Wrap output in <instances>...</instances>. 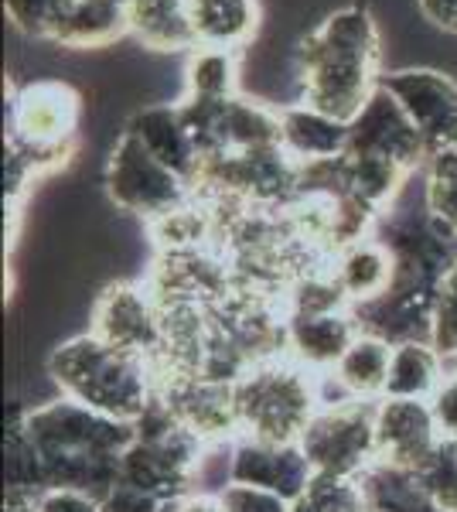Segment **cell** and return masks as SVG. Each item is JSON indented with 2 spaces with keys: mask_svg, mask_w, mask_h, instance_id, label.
<instances>
[{
  "mask_svg": "<svg viewBox=\"0 0 457 512\" xmlns=\"http://www.w3.org/2000/svg\"><path fill=\"white\" fill-rule=\"evenodd\" d=\"M18 420L41 461L45 489H79L99 502L116 489L123 451L137 437L134 424L96 414L69 396L24 410Z\"/></svg>",
  "mask_w": 457,
  "mask_h": 512,
  "instance_id": "6da1fadb",
  "label": "cell"
},
{
  "mask_svg": "<svg viewBox=\"0 0 457 512\" xmlns=\"http://www.w3.org/2000/svg\"><path fill=\"white\" fill-rule=\"evenodd\" d=\"M379 24L369 7L348 4L324 18L297 45L301 103L352 123L382 79Z\"/></svg>",
  "mask_w": 457,
  "mask_h": 512,
  "instance_id": "7a4b0ae2",
  "label": "cell"
},
{
  "mask_svg": "<svg viewBox=\"0 0 457 512\" xmlns=\"http://www.w3.org/2000/svg\"><path fill=\"white\" fill-rule=\"evenodd\" d=\"M48 376L62 396L127 424L144 417L157 396L151 362L116 349L93 332H82L58 345L48 355Z\"/></svg>",
  "mask_w": 457,
  "mask_h": 512,
  "instance_id": "3957f363",
  "label": "cell"
},
{
  "mask_svg": "<svg viewBox=\"0 0 457 512\" xmlns=\"http://www.w3.org/2000/svg\"><path fill=\"white\" fill-rule=\"evenodd\" d=\"M236 390L239 437L297 444L321 410L318 376L297 366L290 355H273L249 366L232 383Z\"/></svg>",
  "mask_w": 457,
  "mask_h": 512,
  "instance_id": "277c9868",
  "label": "cell"
},
{
  "mask_svg": "<svg viewBox=\"0 0 457 512\" xmlns=\"http://www.w3.org/2000/svg\"><path fill=\"white\" fill-rule=\"evenodd\" d=\"M82 96L62 79L24 82L11 96L7 117V144L38 168V175H52L65 168L79 144Z\"/></svg>",
  "mask_w": 457,
  "mask_h": 512,
  "instance_id": "5b68a950",
  "label": "cell"
},
{
  "mask_svg": "<svg viewBox=\"0 0 457 512\" xmlns=\"http://www.w3.org/2000/svg\"><path fill=\"white\" fill-rule=\"evenodd\" d=\"M301 451L311 461L314 478L359 482L376 465V403L328 400L301 434Z\"/></svg>",
  "mask_w": 457,
  "mask_h": 512,
  "instance_id": "8992f818",
  "label": "cell"
},
{
  "mask_svg": "<svg viewBox=\"0 0 457 512\" xmlns=\"http://www.w3.org/2000/svg\"><path fill=\"white\" fill-rule=\"evenodd\" d=\"M106 195L116 209L154 222L188 205L195 198V188L174 175L168 164L157 161L137 134L123 130L106 161Z\"/></svg>",
  "mask_w": 457,
  "mask_h": 512,
  "instance_id": "52a82bcc",
  "label": "cell"
},
{
  "mask_svg": "<svg viewBox=\"0 0 457 512\" xmlns=\"http://www.w3.org/2000/svg\"><path fill=\"white\" fill-rule=\"evenodd\" d=\"M89 332L116 349L140 355L154 369L164 355L161 304L151 287L134 284V280H116V284L103 287V294L93 304V315H89Z\"/></svg>",
  "mask_w": 457,
  "mask_h": 512,
  "instance_id": "ba28073f",
  "label": "cell"
},
{
  "mask_svg": "<svg viewBox=\"0 0 457 512\" xmlns=\"http://www.w3.org/2000/svg\"><path fill=\"white\" fill-rule=\"evenodd\" d=\"M379 86L400 99L406 117L423 137L427 154L447 151L457 144V79L440 69H396L382 72ZM427 158V161H430Z\"/></svg>",
  "mask_w": 457,
  "mask_h": 512,
  "instance_id": "9c48e42d",
  "label": "cell"
},
{
  "mask_svg": "<svg viewBox=\"0 0 457 512\" xmlns=\"http://www.w3.org/2000/svg\"><path fill=\"white\" fill-rule=\"evenodd\" d=\"M157 396L209 448L232 444L239 437L236 390H232V383H215V379L202 376H157Z\"/></svg>",
  "mask_w": 457,
  "mask_h": 512,
  "instance_id": "30bf717a",
  "label": "cell"
},
{
  "mask_svg": "<svg viewBox=\"0 0 457 512\" xmlns=\"http://www.w3.org/2000/svg\"><path fill=\"white\" fill-rule=\"evenodd\" d=\"M226 482L253 485V489L273 492L287 502H297L311 489L314 472L301 444L260 441V437H236L229 444Z\"/></svg>",
  "mask_w": 457,
  "mask_h": 512,
  "instance_id": "8fae6325",
  "label": "cell"
},
{
  "mask_svg": "<svg viewBox=\"0 0 457 512\" xmlns=\"http://www.w3.org/2000/svg\"><path fill=\"white\" fill-rule=\"evenodd\" d=\"M345 154H369V158H386L396 161L410 171L427 168V147L417 134L413 120L406 117L400 99L386 89H376L369 96V103L362 106V113L348 123V151Z\"/></svg>",
  "mask_w": 457,
  "mask_h": 512,
  "instance_id": "7c38bea8",
  "label": "cell"
},
{
  "mask_svg": "<svg viewBox=\"0 0 457 512\" xmlns=\"http://www.w3.org/2000/svg\"><path fill=\"white\" fill-rule=\"evenodd\" d=\"M437 444L440 427L430 400L382 396L376 403V461L396 468H420Z\"/></svg>",
  "mask_w": 457,
  "mask_h": 512,
  "instance_id": "4fadbf2b",
  "label": "cell"
},
{
  "mask_svg": "<svg viewBox=\"0 0 457 512\" xmlns=\"http://www.w3.org/2000/svg\"><path fill=\"white\" fill-rule=\"evenodd\" d=\"M355 311H324V315L284 318V355L314 376H328L342 362L348 345L359 338Z\"/></svg>",
  "mask_w": 457,
  "mask_h": 512,
  "instance_id": "5bb4252c",
  "label": "cell"
},
{
  "mask_svg": "<svg viewBox=\"0 0 457 512\" xmlns=\"http://www.w3.org/2000/svg\"><path fill=\"white\" fill-rule=\"evenodd\" d=\"M130 134L144 140V147L154 154L161 164H168L174 175H181L195 188L198 175H202V154L191 137L185 117H181L178 103H154L134 113V120L127 123Z\"/></svg>",
  "mask_w": 457,
  "mask_h": 512,
  "instance_id": "9a60e30c",
  "label": "cell"
},
{
  "mask_svg": "<svg viewBox=\"0 0 457 512\" xmlns=\"http://www.w3.org/2000/svg\"><path fill=\"white\" fill-rule=\"evenodd\" d=\"M335 280L342 284L345 297L355 308H369V304L382 301L396 280V256L386 246L379 233H369L355 243L342 246L331 260Z\"/></svg>",
  "mask_w": 457,
  "mask_h": 512,
  "instance_id": "2e32d148",
  "label": "cell"
},
{
  "mask_svg": "<svg viewBox=\"0 0 457 512\" xmlns=\"http://www.w3.org/2000/svg\"><path fill=\"white\" fill-rule=\"evenodd\" d=\"M280 147L301 168L338 161L348 151V123L328 117L307 103L280 106Z\"/></svg>",
  "mask_w": 457,
  "mask_h": 512,
  "instance_id": "e0dca14e",
  "label": "cell"
},
{
  "mask_svg": "<svg viewBox=\"0 0 457 512\" xmlns=\"http://www.w3.org/2000/svg\"><path fill=\"white\" fill-rule=\"evenodd\" d=\"M123 35H130L127 0H72L48 41L62 48H110Z\"/></svg>",
  "mask_w": 457,
  "mask_h": 512,
  "instance_id": "ac0fdd59",
  "label": "cell"
},
{
  "mask_svg": "<svg viewBox=\"0 0 457 512\" xmlns=\"http://www.w3.org/2000/svg\"><path fill=\"white\" fill-rule=\"evenodd\" d=\"M130 38L151 52H195L191 0H127Z\"/></svg>",
  "mask_w": 457,
  "mask_h": 512,
  "instance_id": "d6986e66",
  "label": "cell"
},
{
  "mask_svg": "<svg viewBox=\"0 0 457 512\" xmlns=\"http://www.w3.org/2000/svg\"><path fill=\"white\" fill-rule=\"evenodd\" d=\"M389 362H393V342H386V338H379V335H369V332H359V338L348 345V352L328 373V379L342 390V396H348V400L379 403L382 396H386Z\"/></svg>",
  "mask_w": 457,
  "mask_h": 512,
  "instance_id": "ffe728a7",
  "label": "cell"
},
{
  "mask_svg": "<svg viewBox=\"0 0 457 512\" xmlns=\"http://www.w3.org/2000/svg\"><path fill=\"white\" fill-rule=\"evenodd\" d=\"M191 28L198 48L243 52L260 31L256 0H191Z\"/></svg>",
  "mask_w": 457,
  "mask_h": 512,
  "instance_id": "44dd1931",
  "label": "cell"
},
{
  "mask_svg": "<svg viewBox=\"0 0 457 512\" xmlns=\"http://www.w3.org/2000/svg\"><path fill=\"white\" fill-rule=\"evenodd\" d=\"M359 489L365 512H444L417 468H396L376 461L359 475Z\"/></svg>",
  "mask_w": 457,
  "mask_h": 512,
  "instance_id": "7402d4cb",
  "label": "cell"
},
{
  "mask_svg": "<svg viewBox=\"0 0 457 512\" xmlns=\"http://www.w3.org/2000/svg\"><path fill=\"white\" fill-rule=\"evenodd\" d=\"M338 171H342L345 192L362 209H369L376 219L386 216L389 205L396 202V195L403 192V185L413 175L403 164L386 158H369V154H345V158H338Z\"/></svg>",
  "mask_w": 457,
  "mask_h": 512,
  "instance_id": "603a6c76",
  "label": "cell"
},
{
  "mask_svg": "<svg viewBox=\"0 0 457 512\" xmlns=\"http://www.w3.org/2000/svg\"><path fill=\"white\" fill-rule=\"evenodd\" d=\"M444 355L430 342H396L393 362H389L386 396L396 400H430L444 383Z\"/></svg>",
  "mask_w": 457,
  "mask_h": 512,
  "instance_id": "cb8c5ba5",
  "label": "cell"
},
{
  "mask_svg": "<svg viewBox=\"0 0 457 512\" xmlns=\"http://www.w3.org/2000/svg\"><path fill=\"white\" fill-rule=\"evenodd\" d=\"M239 55L229 48H195L185 62V99L226 103L239 96Z\"/></svg>",
  "mask_w": 457,
  "mask_h": 512,
  "instance_id": "d4e9b609",
  "label": "cell"
},
{
  "mask_svg": "<svg viewBox=\"0 0 457 512\" xmlns=\"http://www.w3.org/2000/svg\"><path fill=\"white\" fill-rule=\"evenodd\" d=\"M423 178H427L423 209L457 233V144L434 154L423 168Z\"/></svg>",
  "mask_w": 457,
  "mask_h": 512,
  "instance_id": "484cf974",
  "label": "cell"
},
{
  "mask_svg": "<svg viewBox=\"0 0 457 512\" xmlns=\"http://www.w3.org/2000/svg\"><path fill=\"white\" fill-rule=\"evenodd\" d=\"M417 472L427 482L430 495L440 502V509H457V437H440L434 454L423 461Z\"/></svg>",
  "mask_w": 457,
  "mask_h": 512,
  "instance_id": "4316f807",
  "label": "cell"
},
{
  "mask_svg": "<svg viewBox=\"0 0 457 512\" xmlns=\"http://www.w3.org/2000/svg\"><path fill=\"white\" fill-rule=\"evenodd\" d=\"M430 345H434L444 359H457V260H454V267L447 270V277L440 280Z\"/></svg>",
  "mask_w": 457,
  "mask_h": 512,
  "instance_id": "83f0119b",
  "label": "cell"
},
{
  "mask_svg": "<svg viewBox=\"0 0 457 512\" xmlns=\"http://www.w3.org/2000/svg\"><path fill=\"white\" fill-rule=\"evenodd\" d=\"M7 21L28 38H52V28L62 14V0H4Z\"/></svg>",
  "mask_w": 457,
  "mask_h": 512,
  "instance_id": "f1b7e54d",
  "label": "cell"
},
{
  "mask_svg": "<svg viewBox=\"0 0 457 512\" xmlns=\"http://www.w3.org/2000/svg\"><path fill=\"white\" fill-rule=\"evenodd\" d=\"M219 499L226 512H294V502L280 499V495H273V492L253 489V485H236V482L219 489Z\"/></svg>",
  "mask_w": 457,
  "mask_h": 512,
  "instance_id": "f546056e",
  "label": "cell"
},
{
  "mask_svg": "<svg viewBox=\"0 0 457 512\" xmlns=\"http://www.w3.org/2000/svg\"><path fill=\"white\" fill-rule=\"evenodd\" d=\"M35 512H103V502L79 489H41Z\"/></svg>",
  "mask_w": 457,
  "mask_h": 512,
  "instance_id": "4dcf8cb0",
  "label": "cell"
},
{
  "mask_svg": "<svg viewBox=\"0 0 457 512\" xmlns=\"http://www.w3.org/2000/svg\"><path fill=\"white\" fill-rule=\"evenodd\" d=\"M430 410H434L440 437H457V369L447 373L440 390L430 396Z\"/></svg>",
  "mask_w": 457,
  "mask_h": 512,
  "instance_id": "1f68e13d",
  "label": "cell"
},
{
  "mask_svg": "<svg viewBox=\"0 0 457 512\" xmlns=\"http://www.w3.org/2000/svg\"><path fill=\"white\" fill-rule=\"evenodd\" d=\"M164 502L147 492H137L130 485H116L103 499V512H161Z\"/></svg>",
  "mask_w": 457,
  "mask_h": 512,
  "instance_id": "d6a6232c",
  "label": "cell"
},
{
  "mask_svg": "<svg viewBox=\"0 0 457 512\" xmlns=\"http://www.w3.org/2000/svg\"><path fill=\"white\" fill-rule=\"evenodd\" d=\"M417 7L434 28L457 35V0H417Z\"/></svg>",
  "mask_w": 457,
  "mask_h": 512,
  "instance_id": "836d02e7",
  "label": "cell"
},
{
  "mask_svg": "<svg viewBox=\"0 0 457 512\" xmlns=\"http://www.w3.org/2000/svg\"><path fill=\"white\" fill-rule=\"evenodd\" d=\"M178 512H226V509H222L219 492H191L181 499Z\"/></svg>",
  "mask_w": 457,
  "mask_h": 512,
  "instance_id": "e575fe53",
  "label": "cell"
},
{
  "mask_svg": "<svg viewBox=\"0 0 457 512\" xmlns=\"http://www.w3.org/2000/svg\"><path fill=\"white\" fill-rule=\"evenodd\" d=\"M38 492H24V489H7V512H35Z\"/></svg>",
  "mask_w": 457,
  "mask_h": 512,
  "instance_id": "d590c367",
  "label": "cell"
},
{
  "mask_svg": "<svg viewBox=\"0 0 457 512\" xmlns=\"http://www.w3.org/2000/svg\"><path fill=\"white\" fill-rule=\"evenodd\" d=\"M181 509V499H171V502H164L161 512H178Z\"/></svg>",
  "mask_w": 457,
  "mask_h": 512,
  "instance_id": "8d00e7d4",
  "label": "cell"
},
{
  "mask_svg": "<svg viewBox=\"0 0 457 512\" xmlns=\"http://www.w3.org/2000/svg\"><path fill=\"white\" fill-rule=\"evenodd\" d=\"M72 4V0H62V11H65V7H69Z\"/></svg>",
  "mask_w": 457,
  "mask_h": 512,
  "instance_id": "74e56055",
  "label": "cell"
},
{
  "mask_svg": "<svg viewBox=\"0 0 457 512\" xmlns=\"http://www.w3.org/2000/svg\"><path fill=\"white\" fill-rule=\"evenodd\" d=\"M451 512H457V509H451Z\"/></svg>",
  "mask_w": 457,
  "mask_h": 512,
  "instance_id": "f35d334b",
  "label": "cell"
}]
</instances>
